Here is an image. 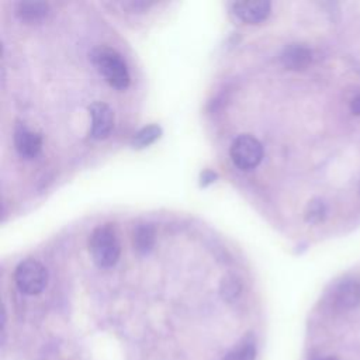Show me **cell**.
<instances>
[{
  "mask_svg": "<svg viewBox=\"0 0 360 360\" xmlns=\"http://www.w3.org/2000/svg\"><path fill=\"white\" fill-rule=\"evenodd\" d=\"M89 249L97 266H114L121 253L120 240L114 228L110 225H100L94 228L89 239Z\"/></svg>",
  "mask_w": 360,
  "mask_h": 360,
  "instance_id": "1",
  "label": "cell"
},
{
  "mask_svg": "<svg viewBox=\"0 0 360 360\" xmlns=\"http://www.w3.org/2000/svg\"><path fill=\"white\" fill-rule=\"evenodd\" d=\"M91 59L108 84L115 89H125L129 84L128 68L117 51L111 48H97Z\"/></svg>",
  "mask_w": 360,
  "mask_h": 360,
  "instance_id": "2",
  "label": "cell"
},
{
  "mask_svg": "<svg viewBox=\"0 0 360 360\" xmlns=\"http://www.w3.org/2000/svg\"><path fill=\"white\" fill-rule=\"evenodd\" d=\"M14 280L21 292L27 295H37L46 287L48 271L38 260L27 259L15 267Z\"/></svg>",
  "mask_w": 360,
  "mask_h": 360,
  "instance_id": "3",
  "label": "cell"
},
{
  "mask_svg": "<svg viewBox=\"0 0 360 360\" xmlns=\"http://www.w3.org/2000/svg\"><path fill=\"white\" fill-rule=\"evenodd\" d=\"M232 162L240 170H250L256 167L263 158L262 143L252 135H239L229 149Z\"/></svg>",
  "mask_w": 360,
  "mask_h": 360,
  "instance_id": "4",
  "label": "cell"
},
{
  "mask_svg": "<svg viewBox=\"0 0 360 360\" xmlns=\"http://www.w3.org/2000/svg\"><path fill=\"white\" fill-rule=\"evenodd\" d=\"M332 304L339 311H352L360 307V278L342 280L332 292Z\"/></svg>",
  "mask_w": 360,
  "mask_h": 360,
  "instance_id": "5",
  "label": "cell"
},
{
  "mask_svg": "<svg viewBox=\"0 0 360 360\" xmlns=\"http://www.w3.org/2000/svg\"><path fill=\"white\" fill-rule=\"evenodd\" d=\"M89 111H90V117H91L90 135L94 139L107 138L114 127L112 110L105 103L97 101L89 107Z\"/></svg>",
  "mask_w": 360,
  "mask_h": 360,
  "instance_id": "6",
  "label": "cell"
},
{
  "mask_svg": "<svg viewBox=\"0 0 360 360\" xmlns=\"http://www.w3.org/2000/svg\"><path fill=\"white\" fill-rule=\"evenodd\" d=\"M14 145L20 156L25 159L35 158L42 148V138L25 125H18L14 132Z\"/></svg>",
  "mask_w": 360,
  "mask_h": 360,
  "instance_id": "7",
  "label": "cell"
},
{
  "mask_svg": "<svg viewBox=\"0 0 360 360\" xmlns=\"http://www.w3.org/2000/svg\"><path fill=\"white\" fill-rule=\"evenodd\" d=\"M233 13L245 22L256 24L267 18L271 4L264 0L257 1H236L232 4Z\"/></svg>",
  "mask_w": 360,
  "mask_h": 360,
  "instance_id": "8",
  "label": "cell"
},
{
  "mask_svg": "<svg viewBox=\"0 0 360 360\" xmlns=\"http://www.w3.org/2000/svg\"><path fill=\"white\" fill-rule=\"evenodd\" d=\"M311 59H312V53L309 48L301 44H291L281 53V60L284 66L292 70L305 69L311 63Z\"/></svg>",
  "mask_w": 360,
  "mask_h": 360,
  "instance_id": "9",
  "label": "cell"
},
{
  "mask_svg": "<svg viewBox=\"0 0 360 360\" xmlns=\"http://www.w3.org/2000/svg\"><path fill=\"white\" fill-rule=\"evenodd\" d=\"M256 359V339L252 333L245 335L231 349L222 360H255Z\"/></svg>",
  "mask_w": 360,
  "mask_h": 360,
  "instance_id": "10",
  "label": "cell"
},
{
  "mask_svg": "<svg viewBox=\"0 0 360 360\" xmlns=\"http://www.w3.org/2000/svg\"><path fill=\"white\" fill-rule=\"evenodd\" d=\"M17 14L24 21H38L48 14V4L41 1L18 3Z\"/></svg>",
  "mask_w": 360,
  "mask_h": 360,
  "instance_id": "11",
  "label": "cell"
},
{
  "mask_svg": "<svg viewBox=\"0 0 360 360\" xmlns=\"http://www.w3.org/2000/svg\"><path fill=\"white\" fill-rule=\"evenodd\" d=\"M153 242H155V229L150 225L142 224L135 229L134 245H135L136 250L145 253V252L150 250V248L153 246Z\"/></svg>",
  "mask_w": 360,
  "mask_h": 360,
  "instance_id": "12",
  "label": "cell"
},
{
  "mask_svg": "<svg viewBox=\"0 0 360 360\" xmlns=\"http://www.w3.org/2000/svg\"><path fill=\"white\" fill-rule=\"evenodd\" d=\"M160 136V128L158 125H148L142 129H139L132 139V143L136 148H143L155 142Z\"/></svg>",
  "mask_w": 360,
  "mask_h": 360,
  "instance_id": "13",
  "label": "cell"
},
{
  "mask_svg": "<svg viewBox=\"0 0 360 360\" xmlns=\"http://www.w3.org/2000/svg\"><path fill=\"white\" fill-rule=\"evenodd\" d=\"M326 217V204L321 198L312 200L305 210V221L309 224H319Z\"/></svg>",
  "mask_w": 360,
  "mask_h": 360,
  "instance_id": "14",
  "label": "cell"
},
{
  "mask_svg": "<svg viewBox=\"0 0 360 360\" xmlns=\"http://www.w3.org/2000/svg\"><path fill=\"white\" fill-rule=\"evenodd\" d=\"M350 110L354 115H360V96L354 97L352 101H350Z\"/></svg>",
  "mask_w": 360,
  "mask_h": 360,
  "instance_id": "15",
  "label": "cell"
},
{
  "mask_svg": "<svg viewBox=\"0 0 360 360\" xmlns=\"http://www.w3.org/2000/svg\"><path fill=\"white\" fill-rule=\"evenodd\" d=\"M321 360H338V359H335V357H323Z\"/></svg>",
  "mask_w": 360,
  "mask_h": 360,
  "instance_id": "16",
  "label": "cell"
}]
</instances>
